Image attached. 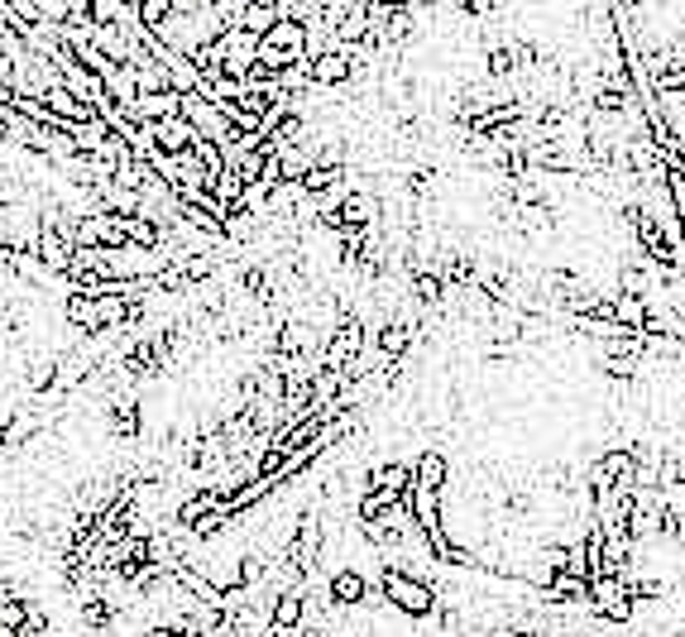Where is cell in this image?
Returning a JSON list of instances; mask_svg holds the SVG:
<instances>
[{"label": "cell", "mask_w": 685, "mask_h": 637, "mask_svg": "<svg viewBox=\"0 0 685 637\" xmlns=\"http://www.w3.org/2000/svg\"><path fill=\"white\" fill-rule=\"evenodd\" d=\"M293 63H307V29L297 20H273L255 44V68L279 72Z\"/></svg>", "instance_id": "6da1fadb"}, {"label": "cell", "mask_w": 685, "mask_h": 637, "mask_svg": "<svg viewBox=\"0 0 685 637\" xmlns=\"http://www.w3.org/2000/svg\"><path fill=\"white\" fill-rule=\"evenodd\" d=\"M379 585H383V599H389L399 614H407V618H431L437 614V590L431 585H423L417 575H407V571H393V566H383V575H379Z\"/></svg>", "instance_id": "7a4b0ae2"}, {"label": "cell", "mask_w": 685, "mask_h": 637, "mask_svg": "<svg viewBox=\"0 0 685 637\" xmlns=\"http://www.w3.org/2000/svg\"><path fill=\"white\" fill-rule=\"evenodd\" d=\"M183 120L197 130V139H216V144H221L225 135H231V120H225L221 106H216L211 96H201V91H187L183 96Z\"/></svg>", "instance_id": "3957f363"}, {"label": "cell", "mask_w": 685, "mask_h": 637, "mask_svg": "<svg viewBox=\"0 0 685 637\" xmlns=\"http://www.w3.org/2000/svg\"><path fill=\"white\" fill-rule=\"evenodd\" d=\"M355 77V63H351V48H327V53L307 58V82L311 91H331V87H345Z\"/></svg>", "instance_id": "277c9868"}, {"label": "cell", "mask_w": 685, "mask_h": 637, "mask_svg": "<svg viewBox=\"0 0 685 637\" xmlns=\"http://www.w3.org/2000/svg\"><path fill=\"white\" fill-rule=\"evenodd\" d=\"M317 556H321V513L307 509L303 523H297V537L288 547V561H293V575H311L317 571Z\"/></svg>", "instance_id": "5b68a950"}, {"label": "cell", "mask_w": 685, "mask_h": 637, "mask_svg": "<svg viewBox=\"0 0 685 637\" xmlns=\"http://www.w3.org/2000/svg\"><path fill=\"white\" fill-rule=\"evenodd\" d=\"M130 115L135 120H163V115H183V91L163 87V91H139L130 101Z\"/></svg>", "instance_id": "8992f818"}, {"label": "cell", "mask_w": 685, "mask_h": 637, "mask_svg": "<svg viewBox=\"0 0 685 637\" xmlns=\"http://www.w3.org/2000/svg\"><path fill=\"white\" fill-rule=\"evenodd\" d=\"M407 345H413V321H403V317H389V321H383V331H379V355L389 359V365H399V359L407 355Z\"/></svg>", "instance_id": "52a82bcc"}, {"label": "cell", "mask_w": 685, "mask_h": 637, "mask_svg": "<svg viewBox=\"0 0 685 637\" xmlns=\"http://www.w3.org/2000/svg\"><path fill=\"white\" fill-rule=\"evenodd\" d=\"M120 225H125V240H130V245L163 249V225H154L144 211H125V216H120Z\"/></svg>", "instance_id": "ba28073f"}, {"label": "cell", "mask_w": 685, "mask_h": 637, "mask_svg": "<svg viewBox=\"0 0 685 637\" xmlns=\"http://www.w3.org/2000/svg\"><path fill=\"white\" fill-rule=\"evenodd\" d=\"M609 311H614V321L623 331H643V321H647V297L638 293H619L614 303H609Z\"/></svg>", "instance_id": "9c48e42d"}, {"label": "cell", "mask_w": 685, "mask_h": 637, "mask_svg": "<svg viewBox=\"0 0 685 637\" xmlns=\"http://www.w3.org/2000/svg\"><path fill=\"white\" fill-rule=\"evenodd\" d=\"M365 595H369V585H365V575H359V571H341V575H331V604L351 609V604H359Z\"/></svg>", "instance_id": "30bf717a"}, {"label": "cell", "mask_w": 685, "mask_h": 637, "mask_svg": "<svg viewBox=\"0 0 685 637\" xmlns=\"http://www.w3.org/2000/svg\"><path fill=\"white\" fill-rule=\"evenodd\" d=\"M221 503H225V494H221V489H216V485L197 489V494H192V499L183 503V509H178V523H183V527H192L197 518H207L211 509H221Z\"/></svg>", "instance_id": "8fae6325"}, {"label": "cell", "mask_w": 685, "mask_h": 637, "mask_svg": "<svg viewBox=\"0 0 685 637\" xmlns=\"http://www.w3.org/2000/svg\"><path fill=\"white\" fill-rule=\"evenodd\" d=\"M413 485H431V489H447V455L441 451H423L413 465Z\"/></svg>", "instance_id": "7c38bea8"}, {"label": "cell", "mask_w": 685, "mask_h": 637, "mask_svg": "<svg viewBox=\"0 0 685 637\" xmlns=\"http://www.w3.org/2000/svg\"><path fill=\"white\" fill-rule=\"evenodd\" d=\"M139 407L135 403H111V431L115 437H125V441H135L139 437Z\"/></svg>", "instance_id": "4fadbf2b"}, {"label": "cell", "mask_w": 685, "mask_h": 637, "mask_svg": "<svg viewBox=\"0 0 685 637\" xmlns=\"http://www.w3.org/2000/svg\"><path fill=\"white\" fill-rule=\"evenodd\" d=\"M413 293L423 297L427 307H437L441 297H447V279H441V273H427V269H417V273H413Z\"/></svg>", "instance_id": "5bb4252c"}, {"label": "cell", "mask_w": 685, "mask_h": 637, "mask_svg": "<svg viewBox=\"0 0 685 637\" xmlns=\"http://www.w3.org/2000/svg\"><path fill=\"white\" fill-rule=\"evenodd\" d=\"M173 5H178V0H139V5H135V20L144 24V29H159V24L168 20V15H173Z\"/></svg>", "instance_id": "9a60e30c"}, {"label": "cell", "mask_w": 685, "mask_h": 637, "mask_svg": "<svg viewBox=\"0 0 685 637\" xmlns=\"http://www.w3.org/2000/svg\"><path fill=\"white\" fill-rule=\"evenodd\" d=\"M273 20H279V10H273V5H240L235 24H240V29H249V34H264Z\"/></svg>", "instance_id": "2e32d148"}, {"label": "cell", "mask_w": 685, "mask_h": 637, "mask_svg": "<svg viewBox=\"0 0 685 637\" xmlns=\"http://www.w3.org/2000/svg\"><path fill=\"white\" fill-rule=\"evenodd\" d=\"M111 609H115V599L91 595L87 604H82V623H87V628H106V623H111Z\"/></svg>", "instance_id": "e0dca14e"}, {"label": "cell", "mask_w": 685, "mask_h": 637, "mask_svg": "<svg viewBox=\"0 0 685 637\" xmlns=\"http://www.w3.org/2000/svg\"><path fill=\"white\" fill-rule=\"evenodd\" d=\"M619 287H623V293H638V297L652 293V287H647V269H623L619 273Z\"/></svg>", "instance_id": "ac0fdd59"}, {"label": "cell", "mask_w": 685, "mask_h": 637, "mask_svg": "<svg viewBox=\"0 0 685 637\" xmlns=\"http://www.w3.org/2000/svg\"><path fill=\"white\" fill-rule=\"evenodd\" d=\"M15 637H48V623H44L39 614H29V618H24L20 628H15Z\"/></svg>", "instance_id": "d6986e66"}, {"label": "cell", "mask_w": 685, "mask_h": 637, "mask_svg": "<svg viewBox=\"0 0 685 637\" xmlns=\"http://www.w3.org/2000/svg\"><path fill=\"white\" fill-rule=\"evenodd\" d=\"M293 637H321V633H317V628H297Z\"/></svg>", "instance_id": "ffe728a7"}, {"label": "cell", "mask_w": 685, "mask_h": 637, "mask_svg": "<svg viewBox=\"0 0 685 637\" xmlns=\"http://www.w3.org/2000/svg\"><path fill=\"white\" fill-rule=\"evenodd\" d=\"M413 5H431V0H413Z\"/></svg>", "instance_id": "44dd1931"}]
</instances>
